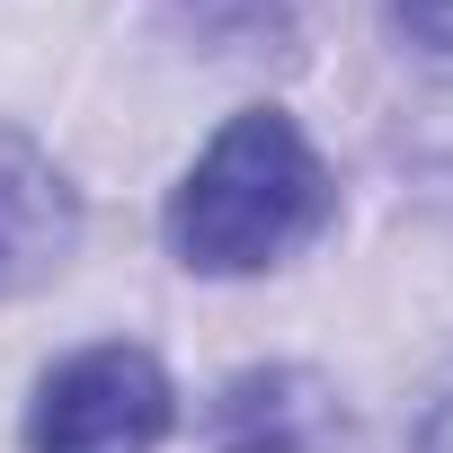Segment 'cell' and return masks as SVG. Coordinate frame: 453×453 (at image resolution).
<instances>
[{"instance_id": "7", "label": "cell", "mask_w": 453, "mask_h": 453, "mask_svg": "<svg viewBox=\"0 0 453 453\" xmlns=\"http://www.w3.org/2000/svg\"><path fill=\"white\" fill-rule=\"evenodd\" d=\"M418 453H453V391L435 400V418L418 426Z\"/></svg>"}, {"instance_id": "1", "label": "cell", "mask_w": 453, "mask_h": 453, "mask_svg": "<svg viewBox=\"0 0 453 453\" xmlns=\"http://www.w3.org/2000/svg\"><path fill=\"white\" fill-rule=\"evenodd\" d=\"M329 169L285 107H241L169 196V250L196 276H258L329 222Z\"/></svg>"}, {"instance_id": "4", "label": "cell", "mask_w": 453, "mask_h": 453, "mask_svg": "<svg viewBox=\"0 0 453 453\" xmlns=\"http://www.w3.org/2000/svg\"><path fill=\"white\" fill-rule=\"evenodd\" d=\"M338 435V400L303 365H250L213 391V453H320Z\"/></svg>"}, {"instance_id": "5", "label": "cell", "mask_w": 453, "mask_h": 453, "mask_svg": "<svg viewBox=\"0 0 453 453\" xmlns=\"http://www.w3.org/2000/svg\"><path fill=\"white\" fill-rule=\"evenodd\" d=\"M204 36H285V0H178Z\"/></svg>"}, {"instance_id": "2", "label": "cell", "mask_w": 453, "mask_h": 453, "mask_svg": "<svg viewBox=\"0 0 453 453\" xmlns=\"http://www.w3.org/2000/svg\"><path fill=\"white\" fill-rule=\"evenodd\" d=\"M178 426V391L151 347H81L36 382L27 453H160Z\"/></svg>"}, {"instance_id": "3", "label": "cell", "mask_w": 453, "mask_h": 453, "mask_svg": "<svg viewBox=\"0 0 453 453\" xmlns=\"http://www.w3.org/2000/svg\"><path fill=\"white\" fill-rule=\"evenodd\" d=\"M72 250H81V196H72V178L19 125H0V303L54 285L72 267Z\"/></svg>"}, {"instance_id": "6", "label": "cell", "mask_w": 453, "mask_h": 453, "mask_svg": "<svg viewBox=\"0 0 453 453\" xmlns=\"http://www.w3.org/2000/svg\"><path fill=\"white\" fill-rule=\"evenodd\" d=\"M391 19L409 27V45H426V54L453 63V0H391Z\"/></svg>"}]
</instances>
